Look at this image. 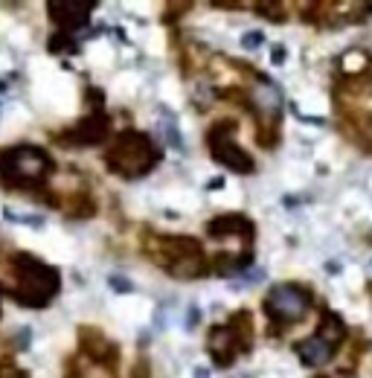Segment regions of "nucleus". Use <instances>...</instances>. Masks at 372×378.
<instances>
[{
  "mask_svg": "<svg viewBox=\"0 0 372 378\" xmlns=\"http://www.w3.org/2000/svg\"><path fill=\"white\" fill-rule=\"evenodd\" d=\"M111 134V119L105 111H90L84 119H79L70 131H65L61 137H55L65 146H99L105 137Z\"/></svg>",
  "mask_w": 372,
  "mask_h": 378,
  "instance_id": "7",
  "label": "nucleus"
},
{
  "mask_svg": "<svg viewBox=\"0 0 372 378\" xmlns=\"http://www.w3.org/2000/svg\"><path fill=\"white\" fill-rule=\"evenodd\" d=\"M160 250H163V265L172 276L177 279H195V276H204L207 271V259L201 254V247L195 239H183V236H166L160 242Z\"/></svg>",
  "mask_w": 372,
  "mask_h": 378,
  "instance_id": "4",
  "label": "nucleus"
},
{
  "mask_svg": "<svg viewBox=\"0 0 372 378\" xmlns=\"http://www.w3.org/2000/svg\"><path fill=\"white\" fill-rule=\"evenodd\" d=\"M262 44V33H247L244 38H241V47L244 50H256Z\"/></svg>",
  "mask_w": 372,
  "mask_h": 378,
  "instance_id": "15",
  "label": "nucleus"
},
{
  "mask_svg": "<svg viewBox=\"0 0 372 378\" xmlns=\"http://www.w3.org/2000/svg\"><path fill=\"white\" fill-rule=\"evenodd\" d=\"M0 300H4V291H0Z\"/></svg>",
  "mask_w": 372,
  "mask_h": 378,
  "instance_id": "20",
  "label": "nucleus"
},
{
  "mask_svg": "<svg viewBox=\"0 0 372 378\" xmlns=\"http://www.w3.org/2000/svg\"><path fill=\"white\" fill-rule=\"evenodd\" d=\"M12 297L26 308H44L61 288V276L53 265L41 262L33 254H15L12 256Z\"/></svg>",
  "mask_w": 372,
  "mask_h": 378,
  "instance_id": "1",
  "label": "nucleus"
},
{
  "mask_svg": "<svg viewBox=\"0 0 372 378\" xmlns=\"http://www.w3.org/2000/svg\"><path fill=\"white\" fill-rule=\"evenodd\" d=\"M158 161H160L158 146L151 143L148 134H140V131H122V134H116L114 146L105 154L108 169L114 175H119V178L148 175Z\"/></svg>",
  "mask_w": 372,
  "mask_h": 378,
  "instance_id": "3",
  "label": "nucleus"
},
{
  "mask_svg": "<svg viewBox=\"0 0 372 378\" xmlns=\"http://www.w3.org/2000/svg\"><path fill=\"white\" fill-rule=\"evenodd\" d=\"M207 350L212 355V361L219 367H230L241 350H247V340L239 338L236 332V323H227V326H215L209 332V340H207Z\"/></svg>",
  "mask_w": 372,
  "mask_h": 378,
  "instance_id": "8",
  "label": "nucleus"
},
{
  "mask_svg": "<svg viewBox=\"0 0 372 378\" xmlns=\"http://www.w3.org/2000/svg\"><path fill=\"white\" fill-rule=\"evenodd\" d=\"M67 41H73V38H67V36H53V38H50V50H53V53H61V50L76 53L79 47H76V44H67Z\"/></svg>",
  "mask_w": 372,
  "mask_h": 378,
  "instance_id": "14",
  "label": "nucleus"
},
{
  "mask_svg": "<svg viewBox=\"0 0 372 378\" xmlns=\"http://www.w3.org/2000/svg\"><path fill=\"white\" fill-rule=\"evenodd\" d=\"M195 378H209V369H207V367H198V369H195Z\"/></svg>",
  "mask_w": 372,
  "mask_h": 378,
  "instance_id": "19",
  "label": "nucleus"
},
{
  "mask_svg": "<svg viewBox=\"0 0 372 378\" xmlns=\"http://www.w3.org/2000/svg\"><path fill=\"white\" fill-rule=\"evenodd\" d=\"M251 97H253V105H256V114L265 119V122H273L283 111V90L279 85L268 82V79H259L253 87H251Z\"/></svg>",
  "mask_w": 372,
  "mask_h": 378,
  "instance_id": "10",
  "label": "nucleus"
},
{
  "mask_svg": "<svg viewBox=\"0 0 372 378\" xmlns=\"http://www.w3.org/2000/svg\"><path fill=\"white\" fill-rule=\"evenodd\" d=\"M233 131H236V125L230 119H221V122H215L209 134H207V143H209V151L212 157L219 161L221 166L239 172V175H251L256 166H253V157L247 154L244 148H239V143L233 140Z\"/></svg>",
  "mask_w": 372,
  "mask_h": 378,
  "instance_id": "6",
  "label": "nucleus"
},
{
  "mask_svg": "<svg viewBox=\"0 0 372 378\" xmlns=\"http://www.w3.org/2000/svg\"><path fill=\"white\" fill-rule=\"evenodd\" d=\"M50 18L61 26V29H79L87 23V15L93 12V4H79V0H58V4H50Z\"/></svg>",
  "mask_w": 372,
  "mask_h": 378,
  "instance_id": "11",
  "label": "nucleus"
},
{
  "mask_svg": "<svg viewBox=\"0 0 372 378\" xmlns=\"http://www.w3.org/2000/svg\"><path fill=\"white\" fill-rule=\"evenodd\" d=\"M26 340H29V332L23 329V332L18 335V350H26Z\"/></svg>",
  "mask_w": 372,
  "mask_h": 378,
  "instance_id": "18",
  "label": "nucleus"
},
{
  "mask_svg": "<svg viewBox=\"0 0 372 378\" xmlns=\"http://www.w3.org/2000/svg\"><path fill=\"white\" fill-rule=\"evenodd\" d=\"M0 378H29L23 369L18 367H6V364H0Z\"/></svg>",
  "mask_w": 372,
  "mask_h": 378,
  "instance_id": "16",
  "label": "nucleus"
},
{
  "mask_svg": "<svg viewBox=\"0 0 372 378\" xmlns=\"http://www.w3.org/2000/svg\"><path fill=\"white\" fill-rule=\"evenodd\" d=\"M111 288H116V291H131L134 286L128 279H122V276H111Z\"/></svg>",
  "mask_w": 372,
  "mask_h": 378,
  "instance_id": "17",
  "label": "nucleus"
},
{
  "mask_svg": "<svg viewBox=\"0 0 372 378\" xmlns=\"http://www.w3.org/2000/svg\"><path fill=\"white\" fill-rule=\"evenodd\" d=\"M53 172V157L38 146H12L0 148V183L6 189H33L41 186Z\"/></svg>",
  "mask_w": 372,
  "mask_h": 378,
  "instance_id": "2",
  "label": "nucleus"
},
{
  "mask_svg": "<svg viewBox=\"0 0 372 378\" xmlns=\"http://www.w3.org/2000/svg\"><path fill=\"white\" fill-rule=\"evenodd\" d=\"M79 340H82V352L97 364H114L119 358L116 343H111L99 329H90V326L79 329Z\"/></svg>",
  "mask_w": 372,
  "mask_h": 378,
  "instance_id": "9",
  "label": "nucleus"
},
{
  "mask_svg": "<svg viewBox=\"0 0 372 378\" xmlns=\"http://www.w3.org/2000/svg\"><path fill=\"white\" fill-rule=\"evenodd\" d=\"M308 308H312V294H308V288L297 286V282L273 286L270 294L265 297V311L276 323H297L308 314Z\"/></svg>",
  "mask_w": 372,
  "mask_h": 378,
  "instance_id": "5",
  "label": "nucleus"
},
{
  "mask_svg": "<svg viewBox=\"0 0 372 378\" xmlns=\"http://www.w3.org/2000/svg\"><path fill=\"white\" fill-rule=\"evenodd\" d=\"M207 233L212 239H227V236H241V239H251L253 230H251V222L244 215H219L212 218L207 225Z\"/></svg>",
  "mask_w": 372,
  "mask_h": 378,
  "instance_id": "13",
  "label": "nucleus"
},
{
  "mask_svg": "<svg viewBox=\"0 0 372 378\" xmlns=\"http://www.w3.org/2000/svg\"><path fill=\"white\" fill-rule=\"evenodd\" d=\"M297 352H300V361L308 364V367H326L334 358V352H337V343H332L329 338H323L317 332L312 338H305Z\"/></svg>",
  "mask_w": 372,
  "mask_h": 378,
  "instance_id": "12",
  "label": "nucleus"
}]
</instances>
